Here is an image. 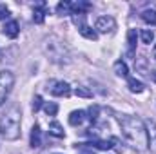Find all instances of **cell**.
Listing matches in <instances>:
<instances>
[{
    "instance_id": "cell-1",
    "label": "cell",
    "mask_w": 156,
    "mask_h": 154,
    "mask_svg": "<svg viewBox=\"0 0 156 154\" xmlns=\"http://www.w3.org/2000/svg\"><path fill=\"white\" fill-rule=\"evenodd\" d=\"M118 123L122 127V134L134 149L138 151L147 149V129L144 120H140L138 116L122 114L118 116Z\"/></svg>"
},
{
    "instance_id": "cell-2",
    "label": "cell",
    "mask_w": 156,
    "mask_h": 154,
    "mask_svg": "<svg viewBox=\"0 0 156 154\" xmlns=\"http://www.w3.org/2000/svg\"><path fill=\"white\" fill-rule=\"evenodd\" d=\"M0 136L9 142L20 136V109L18 107H13L0 120Z\"/></svg>"
},
{
    "instance_id": "cell-3",
    "label": "cell",
    "mask_w": 156,
    "mask_h": 154,
    "mask_svg": "<svg viewBox=\"0 0 156 154\" xmlns=\"http://www.w3.org/2000/svg\"><path fill=\"white\" fill-rule=\"evenodd\" d=\"M13 83H15V76L11 71H0V105L5 102Z\"/></svg>"
},
{
    "instance_id": "cell-4",
    "label": "cell",
    "mask_w": 156,
    "mask_h": 154,
    "mask_svg": "<svg viewBox=\"0 0 156 154\" xmlns=\"http://www.w3.org/2000/svg\"><path fill=\"white\" fill-rule=\"evenodd\" d=\"M145 129H147V149L156 154V123L153 120H145Z\"/></svg>"
},
{
    "instance_id": "cell-5",
    "label": "cell",
    "mask_w": 156,
    "mask_h": 154,
    "mask_svg": "<svg viewBox=\"0 0 156 154\" xmlns=\"http://www.w3.org/2000/svg\"><path fill=\"white\" fill-rule=\"evenodd\" d=\"M115 27H116V22L113 16H100L96 20V29L100 33H111Z\"/></svg>"
},
{
    "instance_id": "cell-6",
    "label": "cell",
    "mask_w": 156,
    "mask_h": 154,
    "mask_svg": "<svg viewBox=\"0 0 156 154\" xmlns=\"http://www.w3.org/2000/svg\"><path fill=\"white\" fill-rule=\"evenodd\" d=\"M51 94L53 96H64L67 98L71 94V87L67 82H55V85L51 87Z\"/></svg>"
},
{
    "instance_id": "cell-7",
    "label": "cell",
    "mask_w": 156,
    "mask_h": 154,
    "mask_svg": "<svg viewBox=\"0 0 156 154\" xmlns=\"http://www.w3.org/2000/svg\"><path fill=\"white\" fill-rule=\"evenodd\" d=\"M136 40H138V33H136V29H129L127 31V54L133 58L134 56V53H136Z\"/></svg>"
},
{
    "instance_id": "cell-8",
    "label": "cell",
    "mask_w": 156,
    "mask_h": 154,
    "mask_svg": "<svg viewBox=\"0 0 156 154\" xmlns=\"http://www.w3.org/2000/svg\"><path fill=\"white\" fill-rule=\"evenodd\" d=\"M91 9V4L85 0H78V2H71V15H85Z\"/></svg>"
},
{
    "instance_id": "cell-9",
    "label": "cell",
    "mask_w": 156,
    "mask_h": 154,
    "mask_svg": "<svg viewBox=\"0 0 156 154\" xmlns=\"http://www.w3.org/2000/svg\"><path fill=\"white\" fill-rule=\"evenodd\" d=\"M18 33H20V29H18V22H16V20H9V22H5V26H4V35H5V37H9V38H16Z\"/></svg>"
},
{
    "instance_id": "cell-10",
    "label": "cell",
    "mask_w": 156,
    "mask_h": 154,
    "mask_svg": "<svg viewBox=\"0 0 156 154\" xmlns=\"http://www.w3.org/2000/svg\"><path fill=\"white\" fill-rule=\"evenodd\" d=\"M45 16V2H37L35 4V11H33V20L35 24H42Z\"/></svg>"
},
{
    "instance_id": "cell-11",
    "label": "cell",
    "mask_w": 156,
    "mask_h": 154,
    "mask_svg": "<svg viewBox=\"0 0 156 154\" xmlns=\"http://www.w3.org/2000/svg\"><path fill=\"white\" fill-rule=\"evenodd\" d=\"M31 147H33V149L42 147V131H40L38 125H35V127L31 129Z\"/></svg>"
},
{
    "instance_id": "cell-12",
    "label": "cell",
    "mask_w": 156,
    "mask_h": 154,
    "mask_svg": "<svg viewBox=\"0 0 156 154\" xmlns=\"http://www.w3.org/2000/svg\"><path fill=\"white\" fill-rule=\"evenodd\" d=\"M83 120H85V111H73L71 114H69V123L71 125H82L83 123Z\"/></svg>"
},
{
    "instance_id": "cell-13",
    "label": "cell",
    "mask_w": 156,
    "mask_h": 154,
    "mask_svg": "<svg viewBox=\"0 0 156 154\" xmlns=\"http://www.w3.org/2000/svg\"><path fill=\"white\" fill-rule=\"evenodd\" d=\"M142 20L145 22V24H149V26H156V11L154 9H145V11H142Z\"/></svg>"
},
{
    "instance_id": "cell-14",
    "label": "cell",
    "mask_w": 156,
    "mask_h": 154,
    "mask_svg": "<svg viewBox=\"0 0 156 154\" xmlns=\"http://www.w3.org/2000/svg\"><path fill=\"white\" fill-rule=\"evenodd\" d=\"M49 134H53L55 138H64L66 136V132H64V129H62V125L58 121H51L49 123Z\"/></svg>"
},
{
    "instance_id": "cell-15",
    "label": "cell",
    "mask_w": 156,
    "mask_h": 154,
    "mask_svg": "<svg viewBox=\"0 0 156 154\" xmlns=\"http://www.w3.org/2000/svg\"><path fill=\"white\" fill-rule=\"evenodd\" d=\"M127 85H129V91H131V93H142V91L145 89V85H144L140 80H136V78H129V80H127Z\"/></svg>"
},
{
    "instance_id": "cell-16",
    "label": "cell",
    "mask_w": 156,
    "mask_h": 154,
    "mask_svg": "<svg viewBox=\"0 0 156 154\" xmlns=\"http://www.w3.org/2000/svg\"><path fill=\"white\" fill-rule=\"evenodd\" d=\"M78 31H80L82 37H85L87 40H98V33H96L93 27H89V26H83V27H80Z\"/></svg>"
},
{
    "instance_id": "cell-17",
    "label": "cell",
    "mask_w": 156,
    "mask_h": 154,
    "mask_svg": "<svg viewBox=\"0 0 156 154\" xmlns=\"http://www.w3.org/2000/svg\"><path fill=\"white\" fill-rule=\"evenodd\" d=\"M115 73H116L118 76H127V75H129L127 64H125V62H122V60L115 62Z\"/></svg>"
},
{
    "instance_id": "cell-18",
    "label": "cell",
    "mask_w": 156,
    "mask_h": 154,
    "mask_svg": "<svg viewBox=\"0 0 156 154\" xmlns=\"http://www.w3.org/2000/svg\"><path fill=\"white\" fill-rule=\"evenodd\" d=\"M56 13L58 15H71V2H60L56 5Z\"/></svg>"
},
{
    "instance_id": "cell-19",
    "label": "cell",
    "mask_w": 156,
    "mask_h": 154,
    "mask_svg": "<svg viewBox=\"0 0 156 154\" xmlns=\"http://www.w3.org/2000/svg\"><path fill=\"white\" fill-rule=\"evenodd\" d=\"M44 111H45L47 116H56V113H58V105H56L55 102H47V103L44 105Z\"/></svg>"
},
{
    "instance_id": "cell-20",
    "label": "cell",
    "mask_w": 156,
    "mask_h": 154,
    "mask_svg": "<svg viewBox=\"0 0 156 154\" xmlns=\"http://www.w3.org/2000/svg\"><path fill=\"white\" fill-rule=\"evenodd\" d=\"M140 38H142L144 44H151V42L154 40V33H153L151 29H144V31L140 33Z\"/></svg>"
},
{
    "instance_id": "cell-21",
    "label": "cell",
    "mask_w": 156,
    "mask_h": 154,
    "mask_svg": "<svg viewBox=\"0 0 156 154\" xmlns=\"http://www.w3.org/2000/svg\"><path fill=\"white\" fill-rule=\"evenodd\" d=\"M87 113H89V116H87V118H89V120L94 123V121L98 120V114H100V107H98V105H91Z\"/></svg>"
},
{
    "instance_id": "cell-22",
    "label": "cell",
    "mask_w": 156,
    "mask_h": 154,
    "mask_svg": "<svg viewBox=\"0 0 156 154\" xmlns=\"http://www.w3.org/2000/svg\"><path fill=\"white\" fill-rule=\"evenodd\" d=\"M76 149H80V154H94L93 147H89V143H76Z\"/></svg>"
},
{
    "instance_id": "cell-23",
    "label": "cell",
    "mask_w": 156,
    "mask_h": 154,
    "mask_svg": "<svg viewBox=\"0 0 156 154\" xmlns=\"http://www.w3.org/2000/svg\"><path fill=\"white\" fill-rule=\"evenodd\" d=\"M76 96H82V98H91L93 96V93L89 91V89H85V87H76Z\"/></svg>"
},
{
    "instance_id": "cell-24",
    "label": "cell",
    "mask_w": 156,
    "mask_h": 154,
    "mask_svg": "<svg viewBox=\"0 0 156 154\" xmlns=\"http://www.w3.org/2000/svg\"><path fill=\"white\" fill-rule=\"evenodd\" d=\"M7 16H9V9H7V5L0 4V20H5Z\"/></svg>"
},
{
    "instance_id": "cell-25",
    "label": "cell",
    "mask_w": 156,
    "mask_h": 154,
    "mask_svg": "<svg viewBox=\"0 0 156 154\" xmlns=\"http://www.w3.org/2000/svg\"><path fill=\"white\" fill-rule=\"evenodd\" d=\"M40 107H42V96H35L33 98V111L37 113V111H40Z\"/></svg>"
},
{
    "instance_id": "cell-26",
    "label": "cell",
    "mask_w": 156,
    "mask_h": 154,
    "mask_svg": "<svg viewBox=\"0 0 156 154\" xmlns=\"http://www.w3.org/2000/svg\"><path fill=\"white\" fill-rule=\"evenodd\" d=\"M153 80H154V82H156V71H154V73H153Z\"/></svg>"
},
{
    "instance_id": "cell-27",
    "label": "cell",
    "mask_w": 156,
    "mask_h": 154,
    "mask_svg": "<svg viewBox=\"0 0 156 154\" xmlns=\"http://www.w3.org/2000/svg\"><path fill=\"white\" fill-rule=\"evenodd\" d=\"M153 54H154V58H156V45H154V51H153Z\"/></svg>"
}]
</instances>
